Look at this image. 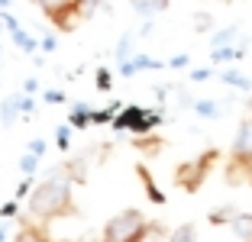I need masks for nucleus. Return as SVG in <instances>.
Wrapping results in <instances>:
<instances>
[{
  "mask_svg": "<svg viewBox=\"0 0 252 242\" xmlns=\"http://www.w3.org/2000/svg\"><path fill=\"white\" fill-rule=\"evenodd\" d=\"M13 242H52V239L42 233V226H36V223H26V226L16 233V239H13Z\"/></svg>",
  "mask_w": 252,
  "mask_h": 242,
  "instance_id": "7",
  "label": "nucleus"
},
{
  "mask_svg": "<svg viewBox=\"0 0 252 242\" xmlns=\"http://www.w3.org/2000/svg\"><path fill=\"white\" fill-rule=\"evenodd\" d=\"M230 226L239 236V242H252V213H236Z\"/></svg>",
  "mask_w": 252,
  "mask_h": 242,
  "instance_id": "6",
  "label": "nucleus"
},
{
  "mask_svg": "<svg viewBox=\"0 0 252 242\" xmlns=\"http://www.w3.org/2000/svg\"><path fill=\"white\" fill-rule=\"evenodd\" d=\"M171 65H175V68H185V65H188V55H178V59H171Z\"/></svg>",
  "mask_w": 252,
  "mask_h": 242,
  "instance_id": "29",
  "label": "nucleus"
},
{
  "mask_svg": "<svg viewBox=\"0 0 252 242\" xmlns=\"http://www.w3.org/2000/svg\"><path fill=\"white\" fill-rule=\"evenodd\" d=\"M97 88H100V91H110V71H107V68H100V71H97Z\"/></svg>",
  "mask_w": 252,
  "mask_h": 242,
  "instance_id": "21",
  "label": "nucleus"
},
{
  "mask_svg": "<svg viewBox=\"0 0 252 242\" xmlns=\"http://www.w3.org/2000/svg\"><path fill=\"white\" fill-rule=\"evenodd\" d=\"M36 168H39V155L26 152V155H23V158H20V171H23V175H26V178H30V175H32V171H36Z\"/></svg>",
  "mask_w": 252,
  "mask_h": 242,
  "instance_id": "19",
  "label": "nucleus"
},
{
  "mask_svg": "<svg viewBox=\"0 0 252 242\" xmlns=\"http://www.w3.org/2000/svg\"><path fill=\"white\" fill-rule=\"evenodd\" d=\"M194 110H197V117H204V120H217V117H220V103L197 100V103H194Z\"/></svg>",
  "mask_w": 252,
  "mask_h": 242,
  "instance_id": "11",
  "label": "nucleus"
},
{
  "mask_svg": "<svg viewBox=\"0 0 252 242\" xmlns=\"http://www.w3.org/2000/svg\"><path fill=\"white\" fill-rule=\"evenodd\" d=\"M129 52H133V36H123L117 42V61H129Z\"/></svg>",
  "mask_w": 252,
  "mask_h": 242,
  "instance_id": "20",
  "label": "nucleus"
},
{
  "mask_svg": "<svg viewBox=\"0 0 252 242\" xmlns=\"http://www.w3.org/2000/svg\"><path fill=\"white\" fill-rule=\"evenodd\" d=\"M74 210V200H71V171L59 168L52 171L49 178L36 184L30 191V216L39 223H49V220H62V216H71Z\"/></svg>",
  "mask_w": 252,
  "mask_h": 242,
  "instance_id": "1",
  "label": "nucleus"
},
{
  "mask_svg": "<svg viewBox=\"0 0 252 242\" xmlns=\"http://www.w3.org/2000/svg\"><path fill=\"white\" fill-rule=\"evenodd\" d=\"M45 100H49V103H62L65 94H62V91H45Z\"/></svg>",
  "mask_w": 252,
  "mask_h": 242,
  "instance_id": "23",
  "label": "nucleus"
},
{
  "mask_svg": "<svg viewBox=\"0 0 252 242\" xmlns=\"http://www.w3.org/2000/svg\"><path fill=\"white\" fill-rule=\"evenodd\" d=\"M26 152H32V155H42V152H45V142H42V139H32Z\"/></svg>",
  "mask_w": 252,
  "mask_h": 242,
  "instance_id": "22",
  "label": "nucleus"
},
{
  "mask_svg": "<svg viewBox=\"0 0 252 242\" xmlns=\"http://www.w3.org/2000/svg\"><path fill=\"white\" fill-rule=\"evenodd\" d=\"M223 81H226V84H233V88H239V91H249V88H252V78L239 74L236 68H230V71H223Z\"/></svg>",
  "mask_w": 252,
  "mask_h": 242,
  "instance_id": "10",
  "label": "nucleus"
},
{
  "mask_svg": "<svg viewBox=\"0 0 252 242\" xmlns=\"http://www.w3.org/2000/svg\"><path fill=\"white\" fill-rule=\"evenodd\" d=\"M230 158L236 168H252V120H243L236 129V139L230 146Z\"/></svg>",
  "mask_w": 252,
  "mask_h": 242,
  "instance_id": "4",
  "label": "nucleus"
},
{
  "mask_svg": "<svg viewBox=\"0 0 252 242\" xmlns=\"http://www.w3.org/2000/svg\"><path fill=\"white\" fill-rule=\"evenodd\" d=\"M217 158H220V152H217V149H210V152H204L200 158L178 165V171H175V184H178V187H185V191H197L200 184L207 181V175H210V168H214Z\"/></svg>",
  "mask_w": 252,
  "mask_h": 242,
  "instance_id": "3",
  "label": "nucleus"
},
{
  "mask_svg": "<svg viewBox=\"0 0 252 242\" xmlns=\"http://www.w3.org/2000/svg\"><path fill=\"white\" fill-rule=\"evenodd\" d=\"M71 126H78V129H84V126H91V107L88 103H78L71 113Z\"/></svg>",
  "mask_w": 252,
  "mask_h": 242,
  "instance_id": "12",
  "label": "nucleus"
},
{
  "mask_svg": "<svg viewBox=\"0 0 252 242\" xmlns=\"http://www.w3.org/2000/svg\"><path fill=\"white\" fill-rule=\"evenodd\" d=\"M3 236H7V233H3V226H0V242H3Z\"/></svg>",
  "mask_w": 252,
  "mask_h": 242,
  "instance_id": "30",
  "label": "nucleus"
},
{
  "mask_svg": "<svg viewBox=\"0 0 252 242\" xmlns=\"http://www.w3.org/2000/svg\"><path fill=\"white\" fill-rule=\"evenodd\" d=\"M13 42H16V45H20V49H23V52H36V45H39V42H36V39H32V36H30V32H23V30H13Z\"/></svg>",
  "mask_w": 252,
  "mask_h": 242,
  "instance_id": "17",
  "label": "nucleus"
},
{
  "mask_svg": "<svg viewBox=\"0 0 252 242\" xmlns=\"http://www.w3.org/2000/svg\"><path fill=\"white\" fill-rule=\"evenodd\" d=\"M233 216H236L233 207H217V210L210 213V223H214V226H223V223H233Z\"/></svg>",
  "mask_w": 252,
  "mask_h": 242,
  "instance_id": "14",
  "label": "nucleus"
},
{
  "mask_svg": "<svg viewBox=\"0 0 252 242\" xmlns=\"http://www.w3.org/2000/svg\"><path fill=\"white\" fill-rule=\"evenodd\" d=\"M139 242H142V239H139Z\"/></svg>",
  "mask_w": 252,
  "mask_h": 242,
  "instance_id": "34",
  "label": "nucleus"
},
{
  "mask_svg": "<svg viewBox=\"0 0 252 242\" xmlns=\"http://www.w3.org/2000/svg\"><path fill=\"white\" fill-rule=\"evenodd\" d=\"M36 88H39V84H36V78H30L26 84H23V94H36Z\"/></svg>",
  "mask_w": 252,
  "mask_h": 242,
  "instance_id": "26",
  "label": "nucleus"
},
{
  "mask_svg": "<svg viewBox=\"0 0 252 242\" xmlns=\"http://www.w3.org/2000/svg\"><path fill=\"white\" fill-rule=\"evenodd\" d=\"M162 117H156L152 110H139V107H129L126 113H120V117H113V126L117 129H133V132H149L152 126L158 123Z\"/></svg>",
  "mask_w": 252,
  "mask_h": 242,
  "instance_id": "5",
  "label": "nucleus"
},
{
  "mask_svg": "<svg viewBox=\"0 0 252 242\" xmlns=\"http://www.w3.org/2000/svg\"><path fill=\"white\" fill-rule=\"evenodd\" d=\"M249 181H252V168H249Z\"/></svg>",
  "mask_w": 252,
  "mask_h": 242,
  "instance_id": "31",
  "label": "nucleus"
},
{
  "mask_svg": "<svg viewBox=\"0 0 252 242\" xmlns=\"http://www.w3.org/2000/svg\"><path fill=\"white\" fill-rule=\"evenodd\" d=\"M100 3H104V0H74V7H78V13H81V20H88V16H94L97 10H100Z\"/></svg>",
  "mask_w": 252,
  "mask_h": 242,
  "instance_id": "16",
  "label": "nucleus"
},
{
  "mask_svg": "<svg viewBox=\"0 0 252 242\" xmlns=\"http://www.w3.org/2000/svg\"><path fill=\"white\" fill-rule=\"evenodd\" d=\"M168 242H197V229H194L191 223H185V226L168 233Z\"/></svg>",
  "mask_w": 252,
  "mask_h": 242,
  "instance_id": "9",
  "label": "nucleus"
},
{
  "mask_svg": "<svg viewBox=\"0 0 252 242\" xmlns=\"http://www.w3.org/2000/svg\"><path fill=\"white\" fill-rule=\"evenodd\" d=\"M191 78H194V81H204V78H210V71H207V68H197Z\"/></svg>",
  "mask_w": 252,
  "mask_h": 242,
  "instance_id": "27",
  "label": "nucleus"
},
{
  "mask_svg": "<svg viewBox=\"0 0 252 242\" xmlns=\"http://www.w3.org/2000/svg\"><path fill=\"white\" fill-rule=\"evenodd\" d=\"M59 149H68V126L59 129Z\"/></svg>",
  "mask_w": 252,
  "mask_h": 242,
  "instance_id": "24",
  "label": "nucleus"
},
{
  "mask_svg": "<svg viewBox=\"0 0 252 242\" xmlns=\"http://www.w3.org/2000/svg\"><path fill=\"white\" fill-rule=\"evenodd\" d=\"M0 36H3V26H0Z\"/></svg>",
  "mask_w": 252,
  "mask_h": 242,
  "instance_id": "32",
  "label": "nucleus"
},
{
  "mask_svg": "<svg viewBox=\"0 0 252 242\" xmlns=\"http://www.w3.org/2000/svg\"><path fill=\"white\" fill-rule=\"evenodd\" d=\"M133 7L139 16H149V13H162L168 10V0H133Z\"/></svg>",
  "mask_w": 252,
  "mask_h": 242,
  "instance_id": "8",
  "label": "nucleus"
},
{
  "mask_svg": "<svg viewBox=\"0 0 252 242\" xmlns=\"http://www.w3.org/2000/svg\"><path fill=\"white\" fill-rule=\"evenodd\" d=\"M194 26H197V30H207V26H210V16H194Z\"/></svg>",
  "mask_w": 252,
  "mask_h": 242,
  "instance_id": "25",
  "label": "nucleus"
},
{
  "mask_svg": "<svg viewBox=\"0 0 252 242\" xmlns=\"http://www.w3.org/2000/svg\"><path fill=\"white\" fill-rule=\"evenodd\" d=\"M139 178H142V181H146V194H149V197L156 200V204H165V194H162V191H158V187H156V181L149 178V171H146V168H139Z\"/></svg>",
  "mask_w": 252,
  "mask_h": 242,
  "instance_id": "13",
  "label": "nucleus"
},
{
  "mask_svg": "<svg viewBox=\"0 0 252 242\" xmlns=\"http://www.w3.org/2000/svg\"><path fill=\"white\" fill-rule=\"evenodd\" d=\"M233 39H236V30L230 26V30H220V32H217L210 45H214V49H223V45H233Z\"/></svg>",
  "mask_w": 252,
  "mask_h": 242,
  "instance_id": "18",
  "label": "nucleus"
},
{
  "mask_svg": "<svg viewBox=\"0 0 252 242\" xmlns=\"http://www.w3.org/2000/svg\"><path fill=\"white\" fill-rule=\"evenodd\" d=\"M13 213H16V204H7L3 210H0V216H13Z\"/></svg>",
  "mask_w": 252,
  "mask_h": 242,
  "instance_id": "28",
  "label": "nucleus"
},
{
  "mask_svg": "<svg viewBox=\"0 0 252 242\" xmlns=\"http://www.w3.org/2000/svg\"><path fill=\"white\" fill-rule=\"evenodd\" d=\"M146 229H149V223L139 210H123L107 220L104 242H139L146 236Z\"/></svg>",
  "mask_w": 252,
  "mask_h": 242,
  "instance_id": "2",
  "label": "nucleus"
},
{
  "mask_svg": "<svg viewBox=\"0 0 252 242\" xmlns=\"http://www.w3.org/2000/svg\"><path fill=\"white\" fill-rule=\"evenodd\" d=\"M32 3H36L39 10H45V13H49V16H55V13H59V10H65L68 3H71V0H32Z\"/></svg>",
  "mask_w": 252,
  "mask_h": 242,
  "instance_id": "15",
  "label": "nucleus"
},
{
  "mask_svg": "<svg viewBox=\"0 0 252 242\" xmlns=\"http://www.w3.org/2000/svg\"><path fill=\"white\" fill-rule=\"evenodd\" d=\"M94 242H104V239H94Z\"/></svg>",
  "mask_w": 252,
  "mask_h": 242,
  "instance_id": "33",
  "label": "nucleus"
}]
</instances>
